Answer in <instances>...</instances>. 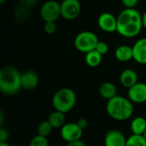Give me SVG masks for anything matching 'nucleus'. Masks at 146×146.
I'll list each match as a JSON object with an SVG mask.
<instances>
[{
    "label": "nucleus",
    "mask_w": 146,
    "mask_h": 146,
    "mask_svg": "<svg viewBox=\"0 0 146 146\" xmlns=\"http://www.w3.org/2000/svg\"><path fill=\"white\" fill-rule=\"evenodd\" d=\"M143 28L142 15L135 8H126L117 16L116 32L123 37L133 38Z\"/></svg>",
    "instance_id": "obj_1"
},
{
    "label": "nucleus",
    "mask_w": 146,
    "mask_h": 146,
    "mask_svg": "<svg viewBox=\"0 0 146 146\" xmlns=\"http://www.w3.org/2000/svg\"><path fill=\"white\" fill-rule=\"evenodd\" d=\"M21 73L12 65H4L0 70V91L5 96H14L20 92Z\"/></svg>",
    "instance_id": "obj_2"
},
{
    "label": "nucleus",
    "mask_w": 146,
    "mask_h": 146,
    "mask_svg": "<svg viewBox=\"0 0 146 146\" xmlns=\"http://www.w3.org/2000/svg\"><path fill=\"white\" fill-rule=\"evenodd\" d=\"M106 111L109 116L115 120H127L133 114V102L129 98L115 96L108 101Z\"/></svg>",
    "instance_id": "obj_3"
},
{
    "label": "nucleus",
    "mask_w": 146,
    "mask_h": 146,
    "mask_svg": "<svg viewBox=\"0 0 146 146\" xmlns=\"http://www.w3.org/2000/svg\"><path fill=\"white\" fill-rule=\"evenodd\" d=\"M76 94L69 88H62L58 89L52 97V105L55 110L64 114L71 111L76 103Z\"/></svg>",
    "instance_id": "obj_4"
},
{
    "label": "nucleus",
    "mask_w": 146,
    "mask_h": 146,
    "mask_svg": "<svg viewBox=\"0 0 146 146\" xmlns=\"http://www.w3.org/2000/svg\"><path fill=\"white\" fill-rule=\"evenodd\" d=\"M99 40L96 34L91 31H83L79 33L74 39L75 48L84 53H87L96 49Z\"/></svg>",
    "instance_id": "obj_5"
},
{
    "label": "nucleus",
    "mask_w": 146,
    "mask_h": 146,
    "mask_svg": "<svg viewBox=\"0 0 146 146\" xmlns=\"http://www.w3.org/2000/svg\"><path fill=\"white\" fill-rule=\"evenodd\" d=\"M40 16L44 22H56L61 16V3L55 0L46 1L40 9Z\"/></svg>",
    "instance_id": "obj_6"
},
{
    "label": "nucleus",
    "mask_w": 146,
    "mask_h": 146,
    "mask_svg": "<svg viewBox=\"0 0 146 146\" xmlns=\"http://www.w3.org/2000/svg\"><path fill=\"white\" fill-rule=\"evenodd\" d=\"M81 4L79 0H63L61 3V16L66 20H74L79 16Z\"/></svg>",
    "instance_id": "obj_7"
},
{
    "label": "nucleus",
    "mask_w": 146,
    "mask_h": 146,
    "mask_svg": "<svg viewBox=\"0 0 146 146\" xmlns=\"http://www.w3.org/2000/svg\"><path fill=\"white\" fill-rule=\"evenodd\" d=\"M83 134V129L80 127L77 123H67L64 124L61 130L62 138L67 142H73L80 140Z\"/></svg>",
    "instance_id": "obj_8"
},
{
    "label": "nucleus",
    "mask_w": 146,
    "mask_h": 146,
    "mask_svg": "<svg viewBox=\"0 0 146 146\" xmlns=\"http://www.w3.org/2000/svg\"><path fill=\"white\" fill-rule=\"evenodd\" d=\"M98 25L99 28L106 33H114L117 30V17L112 13L104 12L98 19Z\"/></svg>",
    "instance_id": "obj_9"
},
{
    "label": "nucleus",
    "mask_w": 146,
    "mask_h": 146,
    "mask_svg": "<svg viewBox=\"0 0 146 146\" xmlns=\"http://www.w3.org/2000/svg\"><path fill=\"white\" fill-rule=\"evenodd\" d=\"M128 98L134 103H144L146 102V83H137L128 89Z\"/></svg>",
    "instance_id": "obj_10"
},
{
    "label": "nucleus",
    "mask_w": 146,
    "mask_h": 146,
    "mask_svg": "<svg viewBox=\"0 0 146 146\" xmlns=\"http://www.w3.org/2000/svg\"><path fill=\"white\" fill-rule=\"evenodd\" d=\"M38 83V73L33 70H26L21 73V87L23 89L31 91L36 89Z\"/></svg>",
    "instance_id": "obj_11"
},
{
    "label": "nucleus",
    "mask_w": 146,
    "mask_h": 146,
    "mask_svg": "<svg viewBox=\"0 0 146 146\" xmlns=\"http://www.w3.org/2000/svg\"><path fill=\"white\" fill-rule=\"evenodd\" d=\"M105 146H126L127 139L124 134L119 130L109 131L104 138Z\"/></svg>",
    "instance_id": "obj_12"
},
{
    "label": "nucleus",
    "mask_w": 146,
    "mask_h": 146,
    "mask_svg": "<svg viewBox=\"0 0 146 146\" xmlns=\"http://www.w3.org/2000/svg\"><path fill=\"white\" fill-rule=\"evenodd\" d=\"M133 59L140 64H146V38H141L138 40L133 46Z\"/></svg>",
    "instance_id": "obj_13"
},
{
    "label": "nucleus",
    "mask_w": 146,
    "mask_h": 146,
    "mask_svg": "<svg viewBox=\"0 0 146 146\" xmlns=\"http://www.w3.org/2000/svg\"><path fill=\"white\" fill-rule=\"evenodd\" d=\"M120 83L122 86L129 89L138 83V74L133 69H126L120 75Z\"/></svg>",
    "instance_id": "obj_14"
},
{
    "label": "nucleus",
    "mask_w": 146,
    "mask_h": 146,
    "mask_svg": "<svg viewBox=\"0 0 146 146\" xmlns=\"http://www.w3.org/2000/svg\"><path fill=\"white\" fill-rule=\"evenodd\" d=\"M115 56L116 59L121 62H127L131 59H133V46L127 45H121L118 46L115 51Z\"/></svg>",
    "instance_id": "obj_15"
},
{
    "label": "nucleus",
    "mask_w": 146,
    "mask_h": 146,
    "mask_svg": "<svg viewBox=\"0 0 146 146\" xmlns=\"http://www.w3.org/2000/svg\"><path fill=\"white\" fill-rule=\"evenodd\" d=\"M100 96L106 100H110L117 96V88L111 82H104L99 87Z\"/></svg>",
    "instance_id": "obj_16"
},
{
    "label": "nucleus",
    "mask_w": 146,
    "mask_h": 146,
    "mask_svg": "<svg viewBox=\"0 0 146 146\" xmlns=\"http://www.w3.org/2000/svg\"><path fill=\"white\" fill-rule=\"evenodd\" d=\"M102 59H103V55L100 54L96 49L86 53L85 61H86V64L90 67L98 66L101 64Z\"/></svg>",
    "instance_id": "obj_17"
},
{
    "label": "nucleus",
    "mask_w": 146,
    "mask_h": 146,
    "mask_svg": "<svg viewBox=\"0 0 146 146\" xmlns=\"http://www.w3.org/2000/svg\"><path fill=\"white\" fill-rule=\"evenodd\" d=\"M48 120L51 124L53 128L62 127L65 123V114L62 112L55 110L49 115Z\"/></svg>",
    "instance_id": "obj_18"
},
{
    "label": "nucleus",
    "mask_w": 146,
    "mask_h": 146,
    "mask_svg": "<svg viewBox=\"0 0 146 146\" xmlns=\"http://www.w3.org/2000/svg\"><path fill=\"white\" fill-rule=\"evenodd\" d=\"M131 130L133 134L143 135L146 130L145 119L141 116L134 118L131 122Z\"/></svg>",
    "instance_id": "obj_19"
},
{
    "label": "nucleus",
    "mask_w": 146,
    "mask_h": 146,
    "mask_svg": "<svg viewBox=\"0 0 146 146\" xmlns=\"http://www.w3.org/2000/svg\"><path fill=\"white\" fill-rule=\"evenodd\" d=\"M29 8L20 4L15 10V19L19 22H26L29 19Z\"/></svg>",
    "instance_id": "obj_20"
},
{
    "label": "nucleus",
    "mask_w": 146,
    "mask_h": 146,
    "mask_svg": "<svg viewBox=\"0 0 146 146\" xmlns=\"http://www.w3.org/2000/svg\"><path fill=\"white\" fill-rule=\"evenodd\" d=\"M126 146H146V139L144 135L133 134L127 139Z\"/></svg>",
    "instance_id": "obj_21"
},
{
    "label": "nucleus",
    "mask_w": 146,
    "mask_h": 146,
    "mask_svg": "<svg viewBox=\"0 0 146 146\" xmlns=\"http://www.w3.org/2000/svg\"><path fill=\"white\" fill-rule=\"evenodd\" d=\"M52 129L53 126L49 122V120H44L38 126V133L41 136L48 137L52 132Z\"/></svg>",
    "instance_id": "obj_22"
},
{
    "label": "nucleus",
    "mask_w": 146,
    "mask_h": 146,
    "mask_svg": "<svg viewBox=\"0 0 146 146\" xmlns=\"http://www.w3.org/2000/svg\"><path fill=\"white\" fill-rule=\"evenodd\" d=\"M29 146H49L47 137H44L38 134L37 136L32 139Z\"/></svg>",
    "instance_id": "obj_23"
},
{
    "label": "nucleus",
    "mask_w": 146,
    "mask_h": 146,
    "mask_svg": "<svg viewBox=\"0 0 146 146\" xmlns=\"http://www.w3.org/2000/svg\"><path fill=\"white\" fill-rule=\"evenodd\" d=\"M44 32L48 34H53L56 30V25L55 22H44Z\"/></svg>",
    "instance_id": "obj_24"
},
{
    "label": "nucleus",
    "mask_w": 146,
    "mask_h": 146,
    "mask_svg": "<svg viewBox=\"0 0 146 146\" xmlns=\"http://www.w3.org/2000/svg\"><path fill=\"white\" fill-rule=\"evenodd\" d=\"M109 45L105 42V41H101L99 40L97 46H96V50L100 53L102 54L103 56L105 55L108 52H109Z\"/></svg>",
    "instance_id": "obj_25"
},
{
    "label": "nucleus",
    "mask_w": 146,
    "mask_h": 146,
    "mask_svg": "<svg viewBox=\"0 0 146 146\" xmlns=\"http://www.w3.org/2000/svg\"><path fill=\"white\" fill-rule=\"evenodd\" d=\"M9 138V133L5 128L0 129V142H6Z\"/></svg>",
    "instance_id": "obj_26"
},
{
    "label": "nucleus",
    "mask_w": 146,
    "mask_h": 146,
    "mask_svg": "<svg viewBox=\"0 0 146 146\" xmlns=\"http://www.w3.org/2000/svg\"><path fill=\"white\" fill-rule=\"evenodd\" d=\"M121 3L126 8H135L139 0H121Z\"/></svg>",
    "instance_id": "obj_27"
},
{
    "label": "nucleus",
    "mask_w": 146,
    "mask_h": 146,
    "mask_svg": "<svg viewBox=\"0 0 146 146\" xmlns=\"http://www.w3.org/2000/svg\"><path fill=\"white\" fill-rule=\"evenodd\" d=\"M38 1V0H19L21 4H22V5L29 8V9L33 7V6H35L37 4Z\"/></svg>",
    "instance_id": "obj_28"
},
{
    "label": "nucleus",
    "mask_w": 146,
    "mask_h": 146,
    "mask_svg": "<svg viewBox=\"0 0 146 146\" xmlns=\"http://www.w3.org/2000/svg\"><path fill=\"white\" fill-rule=\"evenodd\" d=\"M77 124L80 126V127L81 128V129H86L87 126H88V120H86V119H85V118H81V119H80L78 121H77Z\"/></svg>",
    "instance_id": "obj_29"
},
{
    "label": "nucleus",
    "mask_w": 146,
    "mask_h": 146,
    "mask_svg": "<svg viewBox=\"0 0 146 146\" xmlns=\"http://www.w3.org/2000/svg\"><path fill=\"white\" fill-rule=\"evenodd\" d=\"M66 146H86L84 142H82L80 139V140H76V141H73V142H68Z\"/></svg>",
    "instance_id": "obj_30"
},
{
    "label": "nucleus",
    "mask_w": 146,
    "mask_h": 146,
    "mask_svg": "<svg viewBox=\"0 0 146 146\" xmlns=\"http://www.w3.org/2000/svg\"><path fill=\"white\" fill-rule=\"evenodd\" d=\"M142 21H143V28L146 29V10L142 15Z\"/></svg>",
    "instance_id": "obj_31"
},
{
    "label": "nucleus",
    "mask_w": 146,
    "mask_h": 146,
    "mask_svg": "<svg viewBox=\"0 0 146 146\" xmlns=\"http://www.w3.org/2000/svg\"><path fill=\"white\" fill-rule=\"evenodd\" d=\"M0 146H10L9 144H7L6 142H0Z\"/></svg>",
    "instance_id": "obj_32"
},
{
    "label": "nucleus",
    "mask_w": 146,
    "mask_h": 146,
    "mask_svg": "<svg viewBox=\"0 0 146 146\" xmlns=\"http://www.w3.org/2000/svg\"><path fill=\"white\" fill-rule=\"evenodd\" d=\"M6 1H7V0H0V3H1V4H3V3H4Z\"/></svg>",
    "instance_id": "obj_33"
},
{
    "label": "nucleus",
    "mask_w": 146,
    "mask_h": 146,
    "mask_svg": "<svg viewBox=\"0 0 146 146\" xmlns=\"http://www.w3.org/2000/svg\"><path fill=\"white\" fill-rule=\"evenodd\" d=\"M143 135H144V137L145 138V139H146V130H145V132L144 133V134H143Z\"/></svg>",
    "instance_id": "obj_34"
}]
</instances>
